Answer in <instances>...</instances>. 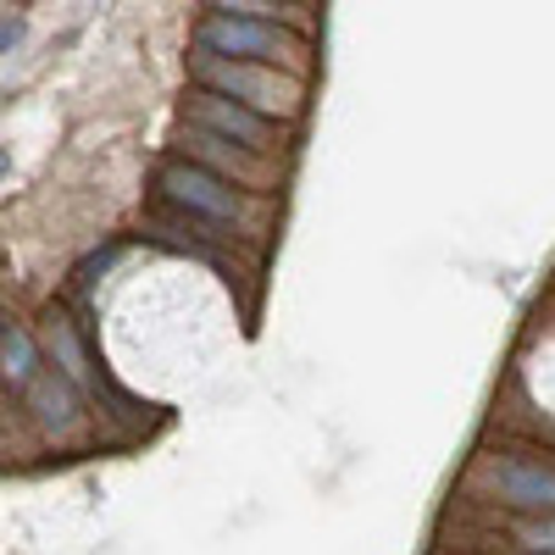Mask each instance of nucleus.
Returning a JSON list of instances; mask_svg holds the SVG:
<instances>
[{
	"instance_id": "nucleus-2",
	"label": "nucleus",
	"mask_w": 555,
	"mask_h": 555,
	"mask_svg": "<svg viewBox=\"0 0 555 555\" xmlns=\"http://www.w3.org/2000/svg\"><path fill=\"white\" fill-rule=\"evenodd\" d=\"M190 78L195 89H206V95H222V101H234L267 122L278 117H295L300 112V95H306V83L295 73H267L256 62H217V56H190Z\"/></svg>"
},
{
	"instance_id": "nucleus-5",
	"label": "nucleus",
	"mask_w": 555,
	"mask_h": 555,
	"mask_svg": "<svg viewBox=\"0 0 555 555\" xmlns=\"http://www.w3.org/2000/svg\"><path fill=\"white\" fill-rule=\"evenodd\" d=\"M44 345H51V356H56V373H62V378L78 389V395L89 389L95 400H101V395H112L117 405H128V395H117V389L106 384V373H101V366L89 361V350H83V334H78V322H73L62 306H51V311H44Z\"/></svg>"
},
{
	"instance_id": "nucleus-1",
	"label": "nucleus",
	"mask_w": 555,
	"mask_h": 555,
	"mask_svg": "<svg viewBox=\"0 0 555 555\" xmlns=\"http://www.w3.org/2000/svg\"><path fill=\"white\" fill-rule=\"evenodd\" d=\"M156 190H162V206H167L172 217L195 222V228H211V234H222V240L256 234V217H250L245 190L211 178V172L195 167V162H162V167H156Z\"/></svg>"
},
{
	"instance_id": "nucleus-11",
	"label": "nucleus",
	"mask_w": 555,
	"mask_h": 555,
	"mask_svg": "<svg viewBox=\"0 0 555 555\" xmlns=\"http://www.w3.org/2000/svg\"><path fill=\"white\" fill-rule=\"evenodd\" d=\"M7 172H12V151H7V145H0V178H7Z\"/></svg>"
},
{
	"instance_id": "nucleus-9",
	"label": "nucleus",
	"mask_w": 555,
	"mask_h": 555,
	"mask_svg": "<svg viewBox=\"0 0 555 555\" xmlns=\"http://www.w3.org/2000/svg\"><path fill=\"white\" fill-rule=\"evenodd\" d=\"M117 256H122V245H106V250H95V256H83L73 278H78V284H95L101 272H112V267H117Z\"/></svg>"
},
{
	"instance_id": "nucleus-6",
	"label": "nucleus",
	"mask_w": 555,
	"mask_h": 555,
	"mask_svg": "<svg viewBox=\"0 0 555 555\" xmlns=\"http://www.w3.org/2000/svg\"><path fill=\"white\" fill-rule=\"evenodd\" d=\"M489 483H494V494L505 505L533 512V517H550V500H555L550 461H539V455H500V461H489Z\"/></svg>"
},
{
	"instance_id": "nucleus-7",
	"label": "nucleus",
	"mask_w": 555,
	"mask_h": 555,
	"mask_svg": "<svg viewBox=\"0 0 555 555\" xmlns=\"http://www.w3.org/2000/svg\"><path fill=\"white\" fill-rule=\"evenodd\" d=\"M28 411H34L51 434H67V428H78V416H83V395H78L62 373H39V378L28 384Z\"/></svg>"
},
{
	"instance_id": "nucleus-12",
	"label": "nucleus",
	"mask_w": 555,
	"mask_h": 555,
	"mask_svg": "<svg viewBox=\"0 0 555 555\" xmlns=\"http://www.w3.org/2000/svg\"><path fill=\"white\" fill-rule=\"evenodd\" d=\"M0 328H7V322H0Z\"/></svg>"
},
{
	"instance_id": "nucleus-4",
	"label": "nucleus",
	"mask_w": 555,
	"mask_h": 555,
	"mask_svg": "<svg viewBox=\"0 0 555 555\" xmlns=\"http://www.w3.org/2000/svg\"><path fill=\"white\" fill-rule=\"evenodd\" d=\"M190 128L222 139V145H234V151H250V156H272L278 151V122L234 106V101H222V95H206V89H190Z\"/></svg>"
},
{
	"instance_id": "nucleus-3",
	"label": "nucleus",
	"mask_w": 555,
	"mask_h": 555,
	"mask_svg": "<svg viewBox=\"0 0 555 555\" xmlns=\"http://www.w3.org/2000/svg\"><path fill=\"white\" fill-rule=\"evenodd\" d=\"M195 51L201 56H217V62H289L300 67L306 44L284 28V23H256V17H234L211 7L201 23H195Z\"/></svg>"
},
{
	"instance_id": "nucleus-10",
	"label": "nucleus",
	"mask_w": 555,
	"mask_h": 555,
	"mask_svg": "<svg viewBox=\"0 0 555 555\" xmlns=\"http://www.w3.org/2000/svg\"><path fill=\"white\" fill-rule=\"evenodd\" d=\"M23 39V17H12V23H0V51H7V44H17Z\"/></svg>"
},
{
	"instance_id": "nucleus-8",
	"label": "nucleus",
	"mask_w": 555,
	"mask_h": 555,
	"mask_svg": "<svg viewBox=\"0 0 555 555\" xmlns=\"http://www.w3.org/2000/svg\"><path fill=\"white\" fill-rule=\"evenodd\" d=\"M0 373H7L17 389H28L39 378V345H34V334L17 328V322L0 328Z\"/></svg>"
}]
</instances>
